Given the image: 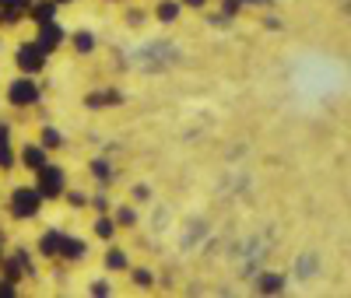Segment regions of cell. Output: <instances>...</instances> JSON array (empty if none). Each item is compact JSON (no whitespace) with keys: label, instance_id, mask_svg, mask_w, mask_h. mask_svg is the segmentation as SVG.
<instances>
[{"label":"cell","instance_id":"26","mask_svg":"<svg viewBox=\"0 0 351 298\" xmlns=\"http://www.w3.org/2000/svg\"><path fill=\"white\" fill-rule=\"evenodd\" d=\"M180 4H183V8H190V11H204V8L211 4V0H180Z\"/></svg>","mask_w":351,"mask_h":298},{"label":"cell","instance_id":"3","mask_svg":"<svg viewBox=\"0 0 351 298\" xmlns=\"http://www.w3.org/2000/svg\"><path fill=\"white\" fill-rule=\"evenodd\" d=\"M4 99H8L11 109H32V105H39V99H43V84H39L32 74H18V77L8 81Z\"/></svg>","mask_w":351,"mask_h":298},{"label":"cell","instance_id":"10","mask_svg":"<svg viewBox=\"0 0 351 298\" xmlns=\"http://www.w3.org/2000/svg\"><path fill=\"white\" fill-rule=\"evenodd\" d=\"M102 263H106V271H127V266H130V256H127V249H120V246H112V243H109Z\"/></svg>","mask_w":351,"mask_h":298},{"label":"cell","instance_id":"11","mask_svg":"<svg viewBox=\"0 0 351 298\" xmlns=\"http://www.w3.org/2000/svg\"><path fill=\"white\" fill-rule=\"evenodd\" d=\"M253 288L260 295H278V291H285V274H260L253 281Z\"/></svg>","mask_w":351,"mask_h":298},{"label":"cell","instance_id":"2","mask_svg":"<svg viewBox=\"0 0 351 298\" xmlns=\"http://www.w3.org/2000/svg\"><path fill=\"white\" fill-rule=\"evenodd\" d=\"M43 197H39V190L36 186H14L11 193H8V214L14 218V221H36L39 214H43Z\"/></svg>","mask_w":351,"mask_h":298},{"label":"cell","instance_id":"4","mask_svg":"<svg viewBox=\"0 0 351 298\" xmlns=\"http://www.w3.org/2000/svg\"><path fill=\"white\" fill-rule=\"evenodd\" d=\"M46 64H49V53H43L36 42H21V46L14 49V67H18V74L39 77V74L46 71Z\"/></svg>","mask_w":351,"mask_h":298},{"label":"cell","instance_id":"6","mask_svg":"<svg viewBox=\"0 0 351 298\" xmlns=\"http://www.w3.org/2000/svg\"><path fill=\"white\" fill-rule=\"evenodd\" d=\"M88 253H92L88 238H81V235H67V232H64L60 249H56V260H64V263H84Z\"/></svg>","mask_w":351,"mask_h":298},{"label":"cell","instance_id":"7","mask_svg":"<svg viewBox=\"0 0 351 298\" xmlns=\"http://www.w3.org/2000/svg\"><path fill=\"white\" fill-rule=\"evenodd\" d=\"M49 162V151L39 144V140H28V144H21V151H18V165H25L28 172H36L39 165H46Z\"/></svg>","mask_w":351,"mask_h":298},{"label":"cell","instance_id":"24","mask_svg":"<svg viewBox=\"0 0 351 298\" xmlns=\"http://www.w3.org/2000/svg\"><path fill=\"white\" fill-rule=\"evenodd\" d=\"M239 8H243V0H221V14H225V18L239 14Z\"/></svg>","mask_w":351,"mask_h":298},{"label":"cell","instance_id":"1","mask_svg":"<svg viewBox=\"0 0 351 298\" xmlns=\"http://www.w3.org/2000/svg\"><path fill=\"white\" fill-rule=\"evenodd\" d=\"M36 190H39V197L49 203V200H64V193H67V186H71V179H67V169L64 165H53V162H46V165H39L36 172Z\"/></svg>","mask_w":351,"mask_h":298},{"label":"cell","instance_id":"21","mask_svg":"<svg viewBox=\"0 0 351 298\" xmlns=\"http://www.w3.org/2000/svg\"><path fill=\"white\" fill-rule=\"evenodd\" d=\"M64 197H67V203L74 207V211H81V207H88V193H84V190H71V186H67V193H64Z\"/></svg>","mask_w":351,"mask_h":298},{"label":"cell","instance_id":"25","mask_svg":"<svg viewBox=\"0 0 351 298\" xmlns=\"http://www.w3.org/2000/svg\"><path fill=\"white\" fill-rule=\"evenodd\" d=\"M0 295H8V298H11V295H18V284H14V281H8L4 274H0Z\"/></svg>","mask_w":351,"mask_h":298},{"label":"cell","instance_id":"23","mask_svg":"<svg viewBox=\"0 0 351 298\" xmlns=\"http://www.w3.org/2000/svg\"><path fill=\"white\" fill-rule=\"evenodd\" d=\"M130 200H134V203H148V200H152V190H148V186H134V190H130Z\"/></svg>","mask_w":351,"mask_h":298},{"label":"cell","instance_id":"15","mask_svg":"<svg viewBox=\"0 0 351 298\" xmlns=\"http://www.w3.org/2000/svg\"><path fill=\"white\" fill-rule=\"evenodd\" d=\"M112 221H116V228H134L137 225V211L134 207H112Z\"/></svg>","mask_w":351,"mask_h":298},{"label":"cell","instance_id":"14","mask_svg":"<svg viewBox=\"0 0 351 298\" xmlns=\"http://www.w3.org/2000/svg\"><path fill=\"white\" fill-rule=\"evenodd\" d=\"M127 271H130V284H134V288H144V291H148V288L155 284V274L148 271V266H127Z\"/></svg>","mask_w":351,"mask_h":298},{"label":"cell","instance_id":"16","mask_svg":"<svg viewBox=\"0 0 351 298\" xmlns=\"http://www.w3.org/2000/svg\"><path fill=\"white\" fill-rule=\"evenodd\" d=\"M88 172H92V179H99L102 186H109L112 179H116V169L109 162H92V169H88Z\"/></svg>","mask_w":351,"mask_h":298},{"label":"cell","instance_id":"20","mask_svg":"<svg viewBox=\"0 0 351 298\" xmlns=\"http://www.w3.org/2000/svg\"><path fill=\"white\" fill-rule=\"evenodd\" d=\"M84 102L92 105V109H102V105H116V102H120V95H116L112 88H109V92H102V95H88Z\"/></svg>","mask_w":351,"mask_h":298},{"label":"cell","instance_id":"12","mask_svg":"<svg viewBox=\"0 0 351 298\" xmlns=\"http://www.w3.org/2000/svg\"><path fill=\"white\" fill-rule=\"evenodd\" d=\"M183 14V4L180 0H158V8H155V18L162 21V25H172L176 18Z\"/></svg>","mask_w":351,"mask_h":298},{"label":"cell","instance_id":"8","mask_svg":"<svg viewBox=\"0 0 351 298\" xmlns=\"http://www.w3.org/2000/svg\"><path fill=\"white\" fill-rule=\"evenodd\" d=\"M56 14H60V4H56V0H32L25 18H32L36 25H43V21H53Z\"/></svg>","mask_w":351,"mask_h":298},{"label":"cell","instance_id":"27","mask_svg":"<svg viewBox=\"0 0 351 298\" xmlns=\"http://www.w3.org/2000/svg\"><path fill=\"white\" fill-rule=\"evenodd\" d=\"M56 4H60V8H67V4H74V0H56Z\"/></svg>","mask_w":351,"mask_h":298},{"label":"cell","instance_id":"29","mask_svg":"<svg viewBox=\"0 0 351 298\" xmlns=\"http://www.w3.org/2000/svg\"><path fill=\"white\" fill-rule=\"evenodd\" d=\"M116 4H123V0H116Z\"/></svg>","mask_w":351,"mask_h":298},{"label":"cell","instance_id":"17","mask_svg":"<svg viewBox=\"0 0 351 298\" xmlns=\"http://www.w3.org/2000/svg\"><path fill=\"white\" fill-rule=\"evenodd\" d=\"M71 42H74V49H77V53H84V56H88V53H95V36L88 32V28L74 32V39H71Z\"/></svg>","mask_w":351,"mask_h":298},{"label":"cell","instance_id":"18","mask_svg":"<svg viewBox=\"0 0 351 298\" xmlns=\"http://www.w3.org/2000/svg\"><path fill=\"white\" fill-rule=\"evenodd\" d=\"M39 144L46 147V151H53V147L60 151V147H64V134L56 130V127H46V130H43V137H39Z\"/></svg>","mask_w":351,"mask_h":298},{"label":"cell","instance_id":"5","mask_svg":"<svg viewBox=\"0 0 351 298\" xmlns=\"http://www.w3.org/2000/svg\"><path fill=\"white\" fill-rule=\"evenodd\" d=\"M32 42H36L43 53H49V56H53L56 49H60V46L67 42V28H64L60 21H56V18H53V21H43V25H36V39H32Z\"/></svg>","mask_w":351,"mask_h":298},{"label":"cell","instance_id":"13","mask_svg":"<svg viewBox=\"0 0 351 298\" xmlns=\"http://www.w3.org/2000/svg\"><path fill=\"white\" fill-rule=\"evenodd\" d=\"M92 232L102 238V243H112V238H116V221H112V214H99L95 225H92Z\"/></svg>","mask_w":351,"mask_h":298},{"label":"cell","instance_id":"22","mask_svg":"<svg viewBox=\"0 0 351 298\" xmlns=\"http://www.w3.org/2000/svg\"><path fill=\"white\" fill-rule=\"evenodd\" d=\"M88 291H92V295H109V291H112V284H109L106 277H95L92 284H88Z\"/></svg>","mask_w":351,"mask_h":298},{"label":"cell","instance_id":"9","mask_svg":"<svg viewBox=\"0 0 351 298\" xmlns=\"http://www.w3.org/2000/svg\"><path fill=\"white\" fill-rule=\"evenodd\" d=\"M60 238H64V232H60V228H46V232H43V238L36 243V253H39V256H46V260H56Z\"/></svg>","mask_w":351,"mask_h":298},{"label":"cell","instance_id":"19","mask_svg":"<svg viewBox=\"0 0 351 298\" xmlns=\"http://www.w3.org/2000/svg\"><path fill=\"white\" fill-rule=\"evenodd\" d=\"M14 165H18L14 144H11V140H8V144H0V172H14Z\"/></svg>","mask_w":351,"mask_h":298},{"label":"cell","instance_id":"28","mask_svg":"<svg viewBox=\"0 0 351 298\" xmlns=\"http://www.w3.org/2000/svg\"><path fill=\"white\" fill-rule=\"evenodd\" d=\"M4 253H8V249H4V243H0V260H4Z\"/></svg>","mask_w":351,"mask_h":298}]
</instances>
